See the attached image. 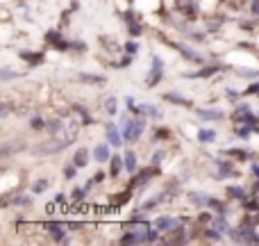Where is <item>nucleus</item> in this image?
<instances>
[{
  "mask_svg": "<svg viewBox=\"0 0 259 246\" xmlns=\"http://www.w3.org/2000/svg\"><path fill=\"white\" fill-rule=\"evenodd\" d=\"M84 80H91V82H103V78H98V76H82Z\"/></svg>",
  "mask_w": 259,
  "mask_h": 246,
  "instance_id": "nucleus-15",
  "label": "nucleus"
},
{
  "mask_svg": "<svg viewBox=\"0 0 259 246\" xmlns=\"http://www.w3.org/2000/svg\"><path fill=\"white\" fill-rule=\"evenodd\" d=\"M87 164V151L82 148V151L75 153V166H84Z\"/></svg>",
  "mask_w": 259,
  "mask_h": 246,
  "instance_id": "nucleus-7",
  "label": "nucleus"
},
{
  "mask_svg": "<svg viewBox=\"0 0 259 246\" xmlns=\"http://www.w3.org/2000/svg\"><path fill=\"white\" fill-rule=\"evenodd\" d=\"M198 139H200V142H211V139H214V132H211V130H200V132H198Z\"/></svg>",
  "mask_w": 259,
  "mask_h": 246,
  "instance_id": "nucleus-8",
  "label": "nucleus"
},
{
  "mask_svg": "<svg viewBox=\"0 0 259 246\" xmlns=\"http://www.w3.org/2000/svg\"><path fill=\"white\" fill-rule=\"evenodd\" d=\"M152 64H155V68H152V76H150V85H155V82L159 80V76H161V62L155 57V62Z\"/></svg>",
  "mask_w": 259,
  "mask_h": 246,
  "instance_id": "nucleus-3",
  "label": "nucleus"
},
{
  "mask_svg": "<svg viewBox=\"0 0 259 246\" xmlns=\"http://www.w3.org/2000/svg\"><path fill=\"white\" fill-rule=\"evenodd\" d=\"M118 169H121V162H118V157H114V162H112V173L116 175V173H118Z\"/></svg>",
  "mask_w": 259,
  "mask_h": 246,
  "instance_id": "nucleus-12",
  "label": "nucleus"
},
{
  "mask_svg": "<svg viewBox=\"0 0 259 246\" xmlns=\"http://www.w3.org/2000/svg\"><path fill=\"white\" fill-rule=\"evenodd\" d=\"M105 108H107V112H109V114H114V112H116V100L109 98L107 103H105Z\"/></svg>",
  "mask_w": 259,
  "mask_h": 246,
  "instance_id": "nucleus-11",
  "label": "nucleus"
},
{
  "mask_svg": "<svg viewBox=\"0 0 259 246\" xmlns=\"http://www.w3.org/2000/svg\"><path fill=\"white\" fill-rule=\"evenodd\" d=\"M230 194H234L237 198H243V192L241 189H237V187H230Z\"/></svg>",
  "mask_w": 259,
  "mask_h": 246,
  "instance_id": "nucleus-13",
  "label": "nucleus"
},
{
  "mask_svg": "<svg viewBox=\"0 0 259 246\" xmlns=\"http://www.w3.org/2000/svg\"><path fill=\"white\" fill-rule=\"evenodd\" d=\"M200 117H205V119H221L223 114H221V112H205V110H200Z\"/></svg>",
  "mask_w": 259,
  "mask_h": 246,
  "instance_id": "nucleus-10",
  "label": "nucleus"
},
{
  "mask_svg": "<svg viewBox=\"0 0 259 246\" xmlns=\"http://www.w3.org/2000/svg\"><path fill=\"white\" fill-rule=\"evenodd\" d=\"M44 189H46V183H44V180H41V183H36V185H34V192H44Z\"/></svg>",
  "mask_w": 259,
  "mask_h": 246,
  "instance_id": "nucleus-17",
  "label": "nucleus"
},
{
  "mask_svg": "<svg viewBox=\"0 0 259 246\" xmlns=\"http://www.w3.org/2000/svg\"><path fill=\"white\" fill-rule=\"evenodd\" d=\"M157 239V230H150V235H148V242H155Z\"/></svg>",
  "mask_w": 259,
  "mask_h": 246,
  "instance_id": "nucleus-18",
  "label": "nucleus"
},
{
  "mask_svg": "<svg viewBox=\"0 0 259 246\" xmlns=\"http://www.w3.org/2000/svg\"><path fill=\"white\" fill-rule=\"evenodd\" d=\"M66 178H75V169L73 166H66Z\"/></svg>",
  "mask_w": 259,
  "mask_h": 246,
  "instance_id": "nucleus-16",
  "label": "nucleus"
},
{
  "mask_svg": "<svg viewBox=\"0 0 259 246\" xmlns=\"http://www.w3.org/2000/svg\"><path fill=\"white\" fill-rule=\"evenodd\" d=\"M127 53H137V44H130L127 46Z\"/></svg>",
  "mask_w": 259,
  "mask_h": 246,
  "instance_id": "nucleus-19",
  "label": "nucleus"
},
{
  "mask_svg": "<svg viewBox=\"0 0 259 246\" xmlns=\"http://www.w3.org/2000/svg\"><path fill=\"white\" fill-rule=\"evenodd\" d=\"M125 166H127L130 173L137 169V157H134V153H127V155H125Z\"/></svg>",
  "mask_w": 259,
  "mask_h": 246,
  "instance_id": "nucleus-6",
  "label": "nucleus"
},
{
  "mask_svg": "<svg viewBox=\"0 0 259 246\" xmlns=\"http://www.w3.org/2000/svg\"><path fill=\"white\" fill-rule=\"evenodd\" d=\"M75 134H77V123L71 121L66 128L57 130V137H53L48 144H44V146L36 148V153H57V151H62V148H66L68 144L75 139Z\"/></svg>",
  "mask_w": 259,
  "mask_h": 246,
  "instance_id": "nucleus-1",
  "label": "nucleus"
},
{
  "mask_svg": "<svg viewBox=\"0 0 259 246\" xmlns=\"http://www.w3.org/2000/svg\"><path fill=\"white\" fill-rule=\"evenodd\" d=\"M252 12L259 14V0H255V3H252Z\"/></svg>",
  "mask_w": 259,
  "mask_h": 246,
  "instance_id": "nucleus-20",
  "label": "nucleus"
},
{
  "mask_svg": "<svg viewBox=\"0 0 259 246\" xmlns=\"http://www.w3.org/2000/svg\"><path fill=\"white\" fill-rule=\"evenodd\" d=\"M107 134H109L112 146H121V137H118V132H116V128H114V125H107Z\"/></svg>",
  "mask_w": 259,
  "mask_h": 246,
  "instance_id": "nucleus-2",
  "label": "nucleus"
},
{
  "mask_svg": "<svg viewBox=\"0 0 259 246\" xmlns=\"http://www.w3.org/2000/svg\"><path fill=\"white\" fill-rule=\"evenodd\" d=\"M46 228H48L50 233L55 235V239H64V228H62V226H59V224H48V226H46Z\"/></svg>",
  "mask_w": 259,
  "mask_h": 246,
  "instance_id": "nucleus-4",
  "label": "nucleus"
},
{
  "mask_svg": "<svg viewBox=\"0 0 259 246\" xmlns=\"http://www.w3.org/2000/svg\"><path fill=\"white\" fill-rule=\"evenodd\" d=\"M252 171H255V175H259V166H252Z\"/></svg>",
  "mask_w": 259,
  "mask_h": 246,
  "instance_id": "nucleus-22",
  "label": "nucleus"
},
{
  "mask_svg": "<svg viewBox=\"0 0 259 246\" xmlns=\"http://www.w3.org/2000/svg\"><path fill=\"white\" fill-rule=\"evenodd\" d=\"M107 157H109L107 146H98V148H96V160H98V162H107Z\"/></svg>",
  "mask_w": 259,
  "mask_h": 246,
  "instance_id": "nucleus-5",
  "label": "nucleus"
},
{
  "mask_svg": "<svg viewBox=\"0 0 259 246\" xmlns=\"http://www.w3.org/2000/svg\"><path fill=\"white\" fill-rule=\"evenodd\" d=\"M173 226H175V221H173V219H159V221H157V228H161V230L173 228Z\"/></svg>",
  "mask_w": 259,
  "mask_h": 246,
  "instance_id": "nucleus-9",
  "label": "nucleus"
},
{
  "mask_svg": "<svg viewBox=\"0 0 259 246\" xmlns=\"http://www.w3.org/2000/svg\"><path fill=\"white\" fill-rule=\"evenodd\" d=\"M248 91H250V94H255V91H257V94H259V85H252V87H250V89H248Z\"/></svg>",
  "mask_w": 259,
  "mask_h": 246,
  "instance_id": "nucleus-21",
  "label": "nucleus"
},
{
  "mask_svg": "<svg viewBox=\"0 0 259 246\" xmlns=\"http://www.w3.org/2000/svg\"><path fill=\"white\" fill-rule=\"evenodd\" d=\"M32 128H44V121H41L39 117H36V119H32Z\"/></svg>",
  "mask_w": 259,
  "mask_h": 246,
  "instance_id": "nucleus-14",
  "label": "nucleus"
}]
</instances>
